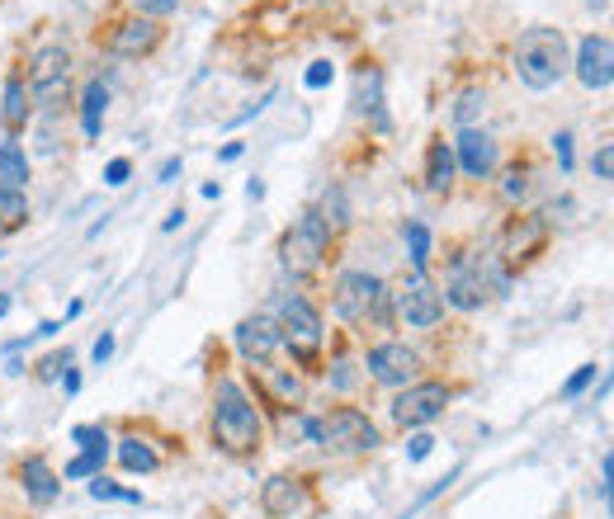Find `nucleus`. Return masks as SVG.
I'll list each match as a JSON object with an SVG mask.
<instances>
[{"mask_svg": "<svg viewBox=\"0 0 614 519\" xmlns=\"http://www.w3.org/2000/svg\"><path fill=\"white\" fill-rule=\"evenodd\" d=\"M331 227L322 223L317 213H303L298 223L284 231V241H279V255H284V269H293V275H317V269L326 265V255H331Z\"/></svg>", "mask_w": 614, "mask_h": 519, "instance_id": "0eeeda50", "label": "nucleus"}, {"mask_svg": "<svg viewBox=\"0 0 614 519\" xmlns=\"http://www.w3.org/2000/svg\"><path fill=\"white\" fill-rule=\"evenodd\" d=\"M454 402V388L449 382H412V388H402L398 397H392V426L398 430H426L430 420L444 416V406Z\"/></svg>", "mask_w": 614, "mask_h": 519, "instance_id": "9b49d317", "label": "nucleus"}, {"mask_svg": "<svg viewBox=\"0 0 614 519\" xmlns=\"http://www.w3.org/2000/svg\"><path fill=\"white\" fill-rule=\"evenodd\" d=\"M161 43H166V20H147V15H133L128 10V15L100 24V48L114 52V58H123V62L152 58Z\"/></svg>", "mask_w": 614, "mask_h": 519, "instance_id": "6e6552de", "label": "nucleus"}, {"mask_svg": "<svg viewBox=\"0 0 614 519\" xmlns=\"http://www.w3.org/2000/svg\"><path fill=\"white\" fill-rule=\"evenodd\" d=\"M591 378H596V364H581V368H577V374H572V378H567V388H563V397H577V392H581V388H586V382H591Z\"/></svg>", "mask_w": 614, "mask_h": 519, "instance_id": "e433bc0d", "label": "nucleus"}, {"mask_svg": "<svg viewBox=\"0 0 614 519\" xmlns=\"http://www.w3.org/2000/svg\"><path fill=\"white\" fill-rule=\"evenodd\" d=\"M586 5H591V10H600V15H605V10H610V0H586Z\"/></svg>", "mask_w": 614, "mask_h": 519, "instance_id": "c03bdc74", "label": "nucleus"}, {"mask_svg": "<svg viewBox=\"0 0 614 519\" xmlns=\"http://www.w3.org/2000/svg\"><path fill=\"white\" fill-rule=\"evenodd\" d=\"M0 185H15V189L29 185V156H24L20 138L0 142Z\"/></svg>", "mask_w": 614, "mask_h": 519, "instance_id": "a878e982", "label": "nucleus"}, {"mask_svg": "<svg viewBox=\"0 0 614 519\" xmlns=\"http://www.w3.org/2000/svg\"><path fill=\"white\" fill-rule=\"evenodd\" d=\"M454 147V166H463V175L468 180H487L491 170H497V142L487 138V132H477V128H463L459 132V142H449Z\"/></svg>", "mask_w": 614, "mask_h": 519, "instance_id": "f3484780", "label": "nucleus"}, {"mask_svg": "<svg viewBox=\"0 0 614 519\" xmlns=\"http://www.w3.org/2000/svg\"><path fill=\"white\" fill-rule=\"evenodd\" d=\"M279 340L289 345V354L298 364H317L322 359V345H326V331H322V312L308 303V298H284L279 303Z\"/></svg>", "mask_w": 614, "mask_h": 519, "instance_id": "1a4fd4ad", "label": "nucleus"}, {"mask_svg": "<svg viewBox=\"0 0 614 519\" xmlns=\"http://www.w3.org/2000/svg\"><path fill=\"white\" fill-rule=\"evenodd\" d=\"M539 185V170L529 156H515L506 170H501V203H511V208H525L529 194H535Z\"/></svg>", "mask_w": 614, "mask_h": 519, "instance_id": "aec40b11", "label": "nucleus"}, {"mask_svg": "<svg viewBox=\"0 0 614 519\" xmlns=\"http://www.w3.org/2000/svg\"><path fill=\"white\" fill-rule=\"evenodd\" d=\"M0 118H5L10 138H20L34 118V94H29V80H24L20 72H10V80H5V109H0Z\"/></svg>", "mask_w": 614, "mask_h": 519, "instance_id": "6ab92c4d", "label": "nucleus"}, {"mask_svg": "<svg viewBox=\"0 0 614 519\" xmlns=\"http://www.w3.org/2000/svg\"><path fill=\"white\" fill-rule=\"evenodd\" d=\"M549 237H553V227L543 223L539 213H525V208H515L506 217V227H501V241H497V260L506 269H529L535 260L549 251Z\"/></svg>", "mask_w": 614, "mask_h": 519, "instance_id": "9d476101", "label": "nucleus"}, {"mask_svg": "<svg viewBox=\"0 0 614 519\" xmlns=\"http://www.w3.org/2000/svg\"><path fill=\"white\" fill-rule=\"evenodd\" d=\"M109 354H114V336H100V340H95V359H109Z\"/></svg>", "mask_w": 614, "mask_h": 519, "instance_id": "a19ab883", "label": "nucleus"}, {"mask_svg": "<svg viewBox=\"0 0 614 519\" xmlns=\"http://www.w3.org/2000/svg\"><path fill=\"white\" fill-rule=\"evenodd\" d=\"M133 5V15H147V20H166L180 10V0H128Z\"/></svg>", "mask_w": 614, "mask_h": 519, "instance_id": "473e14b6", "label": "nucleus"}, {"mask_svg": "<svg viewBox=\"0 0 614 519\" xmlns=\"http://www.w3.org/2000/svg\"><path fill=\"white\" fill-rule=\"evenodd\" d=\"M506 289V275H497V255H477V251H463L454 255L449 265V283H444V307H459V312H483L491 303V293Z\"/></svg>", "mask_w": 614, "mask_h": 519, "instance_id": "7ed1b4c3", "label": "nucleus"}, {"mask_svg": "<svg viewBox=\"0 0 614 519\" xmlns=\"http://www.w3.org/2000/svg\"><path fill=\"white\" fill-rule=\"evenodd\" d=\"M572 66H577V80L586 90H610V80H614V38L610 34H586Z\"/></svg>", "mask_w": 614, "mask_h": 519, "instance_id": "dca6fc26", "label": "nucleus"}, {"mask_svg": "<svg viewBox=\"0 0 614 519\" xmlns=\"http://www.w3.org/2000/svg\"><path fill=\"white\" fill-rule=\"evenodd\" d=\"M20 486H24V496H29V505H52L62 496V477L48 468L43 454H34V458L20 463Z\"/></svg>", "mask_w": 614, "mask_h": 519, "instance_id": "a211bd4d", "label": "nucleus"}, {"mask_svg": "<svg viewBox=\"0 0 614 519\" xmlns=\"http://www.w3.org/2000/svg\"><path fill=\"white\" fill-rule=\"evenodd\" d=\"M303 430L326 454H368V448H378V426L360 406H331L326 416H312Z\"/></svg>", "mask_w": 614, "mask_h": 519, "instance_id": "20e7f679", "label": "nucleus"}, {"mask_svg": "<svg viewBox=\"0 0 614 519\" xmlns=\"http://www.w3.org/2000/svg\"><path fill=\"white\" fill-rule=\"evenodd\" d=\"M156 175H161V185H171L175 175H180V156H171V161H166V166H161Z\"/></svg>", "mask_w": 614, "mask_h": 519, "instance_id": "79ce46f5", "label": "nucleus"}, {"mask_svg": "<svg viewBox=\"0 0 614 519\" xmlns=\"http://www.w3.org/2000/svg\"><path fill=\"white\" fill-rule=\"evenodd\" d=\"M567 72H572V52H567V34L563 29L539 24V29L521 34V43H515V76H521V86L553 90Z\"/></svg>", "mask_w": 614, "mask_h": 519, "instance_id": "f03ea898", "label": "nucleus"}, {"mask_svg": "<svg viewBox=\"0 0 614 519\" xmlns=\"http://www.w3.org/2000/svg\"><path fill=\"white\" fill-rule=\"evenodd\" d=\"M398 317L406 326H416V331L440 326L444 321V293H440V283H435L430 275H421V269H412L406 283L398 289Z\"/></svg>", "mask_w": 614, "mask_h": 519, "instance_id": "ddd939ff", "label": "nucleus"}, {"mask_svg": "<svg viewBox=\"0 0 614 519\" xmlns=\"http://www.w3.org/2000/svg\"><path fill=\"white\" fill-rule=\"evenodd\" d=\"M430 444H435L430 434H416V440H412V458H426V454H430Z\"/></svg>", "mask_w": 614, "mask_h": 519, "instance_id": "37998d69", "label": "nucleus"}, {"mask_svg": "<svg viewBox=\"0 0 614 519\" xmlns=\"http://www.w3.org/2000/svg\"><path fill=\"white\" fill-rule=\"evenodd\" d=\"M109 463V448H90V454H80V458H72L66 463V472H58L62 482H76V477H95Z\"/></svg>", "mask_w": 614, "mask_h": 519, "instance_id": "c756f323", "label": "nucleus"}, {"mask_svg": "<svg viewBox=\"0 0 614 519\" xmlns=\"http://www.w3.org/2000/svg\"><path fill=\"white\" fill-rule=\"evenodd\" d=\"M354 114H368L374 128H388L384 123V76H378V66H360V76H354Z\"/></svg>", "mask_w": 614, "mask_h": 519, "instance_id": "412c9836", "label": "nucleus"}, {"mask_svg": "<svg viewBox=\"0 0 614 519\" xmlns=\"http://www.w3.org/2000/svg\"><path fill=\"white\" fill-rule=\"evenodd\" d=\"M29 94L43 114H62L72 104V52L66 43H43L29 58Z\"/></svg>", "mask_w": 614, "mask_h": 519, "instance_id": "39448f33", "label": "nucleus"}, {"mask_svg": "<svg viewBox=\"0 0 614 519\" xmlns=\"http://www.w3.org/2000/svg\"><path fill=\"white\" fill-rule=\"evenodd\" d=\"M72 440L80 444V454H90V448H109L104 426H80V430H72Z\"/></svg>", "mask_w": 614, "mask_h": 519, "instance_id": "f704fd0d", "label": "nucleus"}, {"mask_svg": "<svg viewBox=\"0 0 614 519\" xmlns=\"http://www.w3.org/2000/svg\"><path fill=\"white\" fill-rule=\"evenodd\" d=\"M406 245H412V269L426 275L430 269V227L426 223H406Z\"/></svg>", "mask_w": 614, "mask_h": 519, "instance_id": "c85d7f7f", "label": "nucleus"}, {"mask_svg": "<svg viewBox=\"0 0 614 519\" xmlns=\"http://www.w3.org/2000/svg\"><path fill=\"white\" fill-rule=\"evenodd\" d=\"M255 374L265 378L270 388V402L279 406V412H289V406H303V378L293 374V368H275V364H255Z\"/></svg>", "mask_w": 614, "mask_h": 519, "instance_id": "4be33fe9", "label": "nucleus"}, {"mask_svg": "<svg viewBox=\"0 0 614 519\" xmlns=\"http://www.w3.org/2000/svg\"><path fill=\"white\" fill-rule=\"evenodd\" d=\"M483 109H487V94H483V90H463V94H459V109H454V118L463 123V128H473V118L483 114Z\"/></svg>", "mask_w": 614, "mask_h": 519, "instance_id": "7c9ffc66", "label": "nucleus"}, {"mask_svg": "<svg viewBox=\"0 0 614 519\" xmlns=\"http://www.w3.org/2000/svg\"><path fill=\"white\" fill-rule=\"evenodd\" d=\"M364 368H368V378H374L378 388H392V392L421 382V354L406 345V340H378V345L368 350Z\"/></svg>", "mask_w": 614, "mask_h": 519, "instance_id": "f8f14e48", "label": "nucleus"}, {"mask_svg": "<svg viewBox=\"0 0 614 519\" xmlns=\"http://www.w3.org/2000/svg\"><path fill=\"white\" fill-rule=\"evenodd\" d=\"M209 440L227 458H255L265 444V416L251 402V392L231 378H217L213 412H209Z\"/></svg>", "mask_w": 614, "mask_h": 519, "instance_id": "f257e3e1", "label": "nucleus"}, {"mask_svg": "<svg viewBox=\"0 0 614 519\" xmlns=\"http://www.w3.org/2000/svg\"><path fill=\"white\" fill-rule=\"evenodd\" d=\"M279 321L270 317V312H255V317H241L237 321V350H241V359L246 364H270L279 354Z\"/></svg>", "mask_w": 614, "mask_h": 519, "instance_id": "2eb2a0df", "label": "nucleus"}, {"mask_svg": "<svg viewBox=\"0 0 614 519\" xmlns=\"http://www.w3.org/2000/svg\"><path fill=\"white\" fill-rule=\"evenodd\" d=\"M553 152H557V161H563V170H572V132H557Z\"/></svg>", "mask_w": 614, "mask_h": 519, "instance_id": "58836bf2", "label": "nucleus"}, {"mask_svg": "<svg viewBox=\"0 0 614 519\" xmlns=\"http://www.w3.org/2000/svg\"><path fill=\"white\" fill-rule=\"evenodd\" d=\"M326 80H331V62H317V66L308 72V86L317 90V86H326Z\"/></svg>", "mask_w": 614, "mask_h": 519, "instance_id": "ea45409f", "label": "nucleus"}, {"mask_svg": "<svg viewBox=\"0 0 614 519\" xmlns=\"http://www.w3.org/2000/svg\"><path fill=\"white\" fill-rule=\"evenodd\" d=\"M591 170H596V180H610V175H614V147H610V142H600Z\"/></svg>", "mask_w": 614, "mask_h": 519, "instance_id": "c9c22d12", "label": "nucleus"}, {"mask_svg": "<svg viewBox=\"0 0 614 519\" xmlns=\"http://www.w3.org/2000/svg\"><path fill=\"white\" fill-rule=\"evenodd\" d=\"M388 298L392 293H388L384 279L364 275V269H346V275L336 279V289H331V307H336L340 321L368 326V321H384L388 317Z\"/></svg>", "mask_w": 614, "mask_h": 519, "instance_id": "423d86ee", "label": "nucleus"}, {"mask_svg": "<svg viewBox=\"0 0 614 519\" xmlns=\"http://www.w3.org/2000/svg\"><path fill=\"white\" fill-rule=\"evenodd\" d=\"M322 217L326 227H331V237H340V231L350 227V208H346V194L340 189H326V199H322V208H312Z\"/></svg>", "mask_w": 614, "mask_h": 519, "instance_id": "cd10ccee", "label": "nucleus"}, {"mask_svg": "<svg viewBox=\"0 0 614 519\" xmlns=\"http://www.w3.org/2000/svg\"><path fill=\"white\" fill-rule=\"evenodd\" d=\"M29 227V199L15 185H0V237H15Z\"/></svg>", "mask_w": 614, "mask_h": 519, "instance_id": "393cba45", "label": "nucleus"}, {"mask_svg": "<svg viewBox=\"0 0 614 519\" xmlns=\"http://www.w3.org/2000/svg\"><path fill=\"white\" fill-rule=\"evenodd\" d=\"M454 147H449L444 138H435L430 147H426V189L430 194H449L454 189Z\"/></svg>", "mask_w": 614, "mask_h": 519, "instance_id": "5701e85b", "label": "nucleus"}, {"mask_svg": "<svg viewBox=\"0 0 614 519\" xmlns=\"http://www.w3.org/2000/svg\"><path fill=\"white\" fill-rule=\"evenodd\" d=\"M118 463L128 472H156L161 468L156 448L147 444V440H138V434H123V440H118Z\"/></svg>", "mask_w": 614, "mask_h": 519, "instance_id": "bb28decb", "label": "nucleus"}, {"mask_svg": "<svg viewBox=\"0 0 614 519\" xmlns=\"http://www.w3.org/2000/svg\"><path fill=\"white\" fill-rule=\"evenodd\" d=\"M312 505V482L298 472H275L270 482L261 486V510L270 519H293Z\"/></svg>", "mask_w": 614, "mask_h": 519, "instance_id": "4468645a", "label": "nucleus"}, {"mask_svg": "<svg viewBox=\"0 0 614 519\" xmlns=\"http://www.w3.org/2000/svg\"><path fill=\"white\" fill-rule=\"evenodd\" d=\"M66 368H72V350H58V354H48V359L38 364L34 374H38V382H52V378H62Z\"/></svg>", "mask_w": 614, "mask_h": 519, "instance_id": "72a5a7b5", "label": "nucleus"}, {"mask_svg": "<svg viewBox=\"0 0 614 519\" xmlns=\"http://www.w3.org/2000/svg\"><path fill=\"white\" fill-rule=\"evenodd\" d=\"M104 104H109V86L100 76L86 80V90H80V128H86V138H100L104 128Z\"/></svg>", "mask_w": 614, "mask_h": 519, "instance_id": "b1692460", "label": "nucleus"}, {"mask_svg": "<svg viewBox=\"0 0 614 519\" xmlns=\"http://www.w3.org/2000/svg\"><path fill=\"white\" fill-rule=\"evenodd\" d=\"M128 175H133V161L128 156H118V161H109V185H123V180H128Z\"/></svg>", "mask_w": 614, "mask_h": 519, "instance_id": "4c0bfd02", "label": "nucleus"}, {"mask_svg": "<svg viewBox=\"0 0 614 519\" xmlns=\"http://www.w3.org/2000/svg\"><path fill=\"white\" fill-rule=\"evenodd\" d=\"M90 496H95V501H138V491H123V486H114V482H109L104 472H95Z\"/></svg>", "mask_w": 614, "mask_h": 519, "instance_id": "2f4dec72", "label": "nucleus"}]
</instances>
